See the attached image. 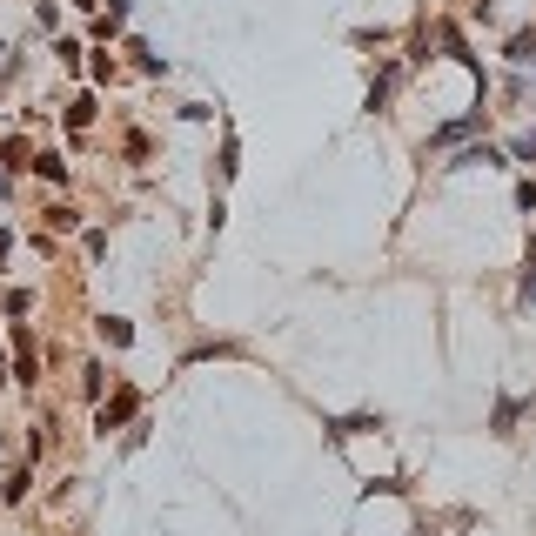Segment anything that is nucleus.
I'll list each match as a JSON object with an SVG mask.
<instances>
[{
  "mask_svg": "<svg viewBox=\"0 0 536 536\" xmlns=\"http://www.w3.org/2000/svg\"><path fill=\"white\" fill-rule=\"evenodd\" d=\"M88 121H94V94H81V101L67 108V128H88Z\"/></svg>",
  "mask_w": 536,
  "mask_h": 536,
  "instance_id": "nucleus-9",
  "label": "nucleus"
},
{
  "mask_svg": "<svg viewBox=\"0 0 536 536\" xmlns=\"http://www.w3.org/2000/svg\"><path fill=\"white\" fill-rule=\"evenodd\" d=\"M27 483H34V476H27V469H14V476L0 483V496H7V503H21V496H27Z\"/></svg>",
  "mask_w": 536,
  "mask_h": 536,
  "instance_id": "nucleus-10",
  "label": "nucleus"
},
{
  "mask_svg": "<svg viewBox=\"0 0 536 536\" xmlns=\"http://www.w3.org/2000/svg\"><path fill=\"white\" fill-rule=\"evenodd\" d=\"M134 67H141V74H168V61H161V54H148L141 41H134Z\"/></svg>",
  "mask_w": 536,
  "mask_h": 536,
  "instance_id": "nucleus-11",
  "label": "nucleus"
},
{
  "mask_svg": "<svg viewBox=\"0 0 536 536\" xmlns=\"http://www.w3.org/2000/svg\"><path fill=\"white\" fill-rule=\"evenodd\" d=\"M510 61H516V67H536V27L510 34Z\"/></svg>",
  "mask_w": 536,
  "mask_h": 536,
  "instance_id": "nucleus-4",
  "label": "nucleus"
},
{
  "mask_svg": "<svg viewBox=\"0 0 536 536\" xmlns=\"http://www.w3.org/2000/svg\"><path fill=\"white\" fill-rule=\"evenodd\" d=\"M476 128H483V114H463V121H443V128L429 134V148H456V141H469Z\"/></svg>",
  "mask_w": 536,
  "mask_h": 536,
  "instance_id": "nucleus-1",
  "label": "nucleus"
},
{
  "mask_svg": "<svg viewBox=\"0 0 536 536\" xmlns=\"http://www.w3.org/2000/svg\"><path fill=\"white\" fill-rule=\"evenodd\" d=\"M443 168H449V175H463V168H503V155H496L490 141H483V148H463V155L443 161Z\"/></svg>",
  "mask_w": 536,
  "mask_h": 536,
  "instance_id": "nucleus-2",
  "label": "nucleus"
},
{
  "mask_svg": "<svg viewBox=\"0 0 536 536\" xmlns=\"http://www.w3.org/2000/svg\"><path fill=\"white\" fill-rule=\"evenodd\" d=\"M530 268H536V242H530Z\"/></svg>",
  "mask_w": 536,
  "mask_h": 536,
  "instance_id": "nucleus-18",
  "label": "nucleus"
},
{
  "mask_svg": "<svg viewBox=\"0 0 536 536\" xmlns=\"http://www.w3.org/2000/svg\"><path fill=\"white\" fill-rule=\"evenodd\" d=\"M47 228H81V208H67V201L61 208H47Z\"/></svg>",
  "mask_w": 536,
  "mask_h": 536,
  "instance_id": "nucleus-12",
  "label": "nucleus"
},
{
  "mask_svg": "<svg viewBox=\"0 0 536 536\" xmlns=\"http://www.w3.org/2000/svg\"><path fill=\"white\" fill-rule=\"evenodd\" d=\"M34 175H47V181H67V161H61V155H41V161H34Z\"/></svg>",
  "mask_w": 536,
  "mask_h": 536,
  "instance_id": "nucleus-13",
  "label": "nucleus"
},
{
  "mask_svg": "<svg viewBox=\"0 0 536 536\" xmlns=\"http://www.w3.org/2000/svg\"><path fill=\"white\" fill-rule=\"evenodd\" d=\"M128 416H134V389H121L114 402H101V436H108V429H121Z\"/></svg>",
  "mask_w": 536,
  "mask_h": 536,
  "instance_id": "nucleus-3",
  "label": "nucleus"
},
{
  "mask_svg": "<svg viewBox=\"0 0 536 536\" xmlns=\"http://www.w3.org/2000/svg\"><path fill=\"white\" fill-rule=\"evenodd\" d=\"M14 195V168H0V201Z\"/></svg>",
  "mask_w": 536,
  "mask_h": 536,
  "instance_id": "nucleus-15",
  "label": "nucleus"
},
{
  "mask_svg": "<svg viewBox=\"0 0 536 536\" xmlns=\"http://www.w3.org/2000/svg\"><path fill=\"white\" fill-rule=\"evenodd\" d=\"M389 94H396V67H382V74H376V88H369V114H382Z\"/></svg>",
  "mask_w": 536,
  "mask_h": 536,
  "instance_id": "nucleus-5",
  "label": "nucleus"
},
{
  "mask_svg": "<svg viewBox=\"0 0 536 536\" xmlns=\"http://www.w3.org/2000/svg\"><path fill=\"white\" fill-rule=\"evenodd\" d=\"M523 302H536V268H523Z\"/></svg>",
  "mask_w": 536,
  "mask_h": 536,
  "instance_id": "nucleus-14",
  "label": "nucleus"
},
{
  "mask_svg": "<svg viewBox=\"0 0 536 536\" xmlns=\"http://www.w3.org/2000/svg\"><path fill=\"white\" fill-rule=\"evenodd\" d=\"M74 7H101V0H74Z\"/></svg>",
  "mask_w": 536,
  "mask_h": 536,
  "instance_id": "nucleus-16",
  "label": "nucleus"
},
{
  "mask_svg": "<svg viewBox=\"0 0 536 536\" xmlns=\"http://www.w3.org/2000/svg\"><path fill=\"white\" fill-rule=\"evenodd\" d=\"M362 429H376V416H342V423H329V436L349 443V436H362Z\"/></svg>",
  "mask_w": 536,
  "mask_h": 536,
  "instance_id": "nucleus-6",
  "label": "nucleus"
},
{
  "mask_svg": "<svg viewBox=\"0 0 536 536\" xmlns=\"http://www.w3.org/2000/svg\"><path fill=\"white\" fill-rule=\"evenodd\" d=\"M516 416H523V402H510V396L496 402V436H510V429H516Z\"/></svg>",
  "mask_w": 536,
  "mask_h": 536,
  "instance_id": "nucleus-8",
  "label": "nucleus"
},
{
  "mask_svg": "<svg viewBox=\"0 0 536 536\" xmlns=\"http://www.w3.org/2000/svg\"><path fill=\"white\" fill-rule=\"evenodd\" d=\"M0 382H7V356H0Z\"/></svg>",
  "mask_w": 536,
  "mask_h": 536,
  "instance_id": "nucleus-17",
  "label": "nucleus"
},
{
  "mask_svg": "<svg viewBox=\"0 0 536 536\" xmlns=\"http://www.w3.org/2000/svg\"><path fill=\"white\" fill-rule=\"evenodd\" d=\"M0 54H7V41H0Z\"/></svg>",
  "mask_w": 536,
  "mask_h": 536,
  "instance_id": "nucleus-19",
  "label": "nucleus"
},
{
  "mask_svg": "<svg viewBox=\"0 0 536 536\" xmlns=\"http://www.w3.org/2000/svg\"><path fill=\"white\" fill-rule=\"evenodd\" d=\"M101 335H108L114 349H128V342H134V329H128V322H121V315H101Z\"/></svg>",
  "mask_w": 536,
  "mask_h": 536,
  "instance_id": "nucleus-7",
  "label": "nucleus"
}]
</instances>
